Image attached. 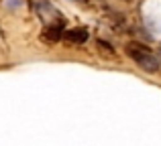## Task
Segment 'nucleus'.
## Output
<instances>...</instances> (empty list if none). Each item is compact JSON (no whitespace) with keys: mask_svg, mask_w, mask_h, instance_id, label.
I'll use <instances>...</instances> for the list:
<instances>
[{"mask_svg":"<svg viewBox=\"0 0 161 146\" xmlns=\"http://www.w3.org/2000/svg\"><path fill=\"white\" fill-rule=\"evenodd\" d=\"M63 39H65V43H69V45H84L88 39H90V33H88V28H84V27L69 28V31L63 33Z\"/></svg>","mask_w":161,"mask_h":146,"instance_id":"obj_4","label":"nucleus"},{"mask_svg":"<svg viewBox=\"0 0 161 146\" xmlns=\"http://www.w3.org/2000/svg\"><path fill=\"white\" fill-rule=\"evenodd\" d=\"M6 4L12 8V6H16V4H20V0H10V2H6Z\"/></svg>","mask_w":161,"mask_h":146,"instance_id":"obj_6","label":"nucleus"},{"mask_svg":"<svg viewBox=\"0 0 161 146\" xmlns=\"http://www.w3.org/2000/svg\"><path fill=\"white\" fill-rule=\"evenodd\" d=\"M125 53L135 61V65H137L139 69H143V71H147V73H157L161 69V61L151 53V49L143 43H137V41L126 43Z\"/></svg>","mask_w":161,"mask_h":146,"instance_id":"obj_1","label":"nucleus"},{"mask_svg":"<svg viewBox=\"0 0 161 146\" xmlns=\"http://www.w3.org/2000/svg\"><path fill=\"white\" fill-rule=\"evenodd\" d=\"M63 33H65V18L63 20H55V23H49L43 27L41 31V41L47 45H53L57 41L63 39Z\"/></svg>","mask_w":161,"mask_h":146,"instance_id":"obj_3","label":"nucleus"},{"mask_svg":"<svg viewBox=\"0 0 161 146\" xmlns=\"http://www.w3.org/2000/svg\"><path fill=\"white\" fill-rule=\"evenodd\" d=\"M29 4H31L33 12H35L45 24L55 23V20H63L61 12L51 4V0H29Z\"/></svg>","mask_w":161,"mask_h":146,"instance_id":"obj_2","label":"nucleus"},{"mask_svg":"<svg viewBox=\"0 0 161 146\" xmlns=\"http://www.w3.org/2000/svg\"><path fill=\"white\" fill-rule=\"evenodd\" d=\"M96 51L104 57V59H116V49L104 39H98L96 41Z\"/></svg>","mask_w":161,"mask_h":146,"instance_id":"obj_5","label":"nucleus"}]
</instances>
